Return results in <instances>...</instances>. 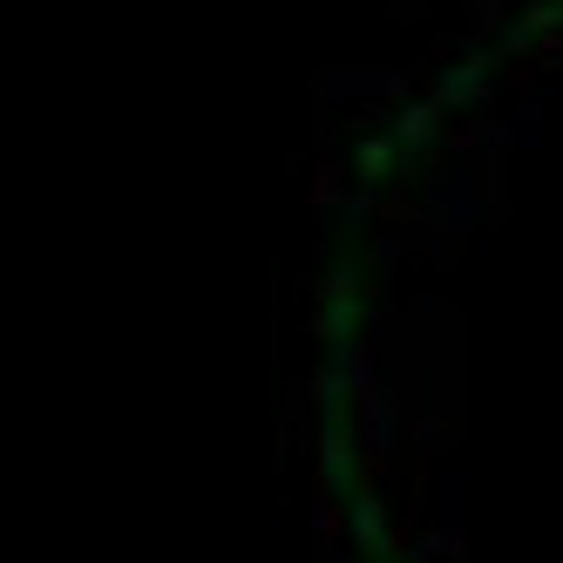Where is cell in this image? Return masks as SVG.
Here are the masks:
<instances>
[{
	"instance_id": "obj_4",
	"label": "cell",
	"mask_w": 563,
	"mask_h": 563,
	"mask_svg": "<svg viewBox=\"0 0 563 563\" xmlns=\"http://www.w3.org/2000/svg\"><path fill=\"white\" fill-rule=\"evenodd\" d=\"M441 115H449V109H441L434 96H408V102L387 115V130H394L400 150H428V143L441 136Z\"/></svg>"
},
{
	"instance_id": "obj_13",
	"label": "cell",
	"mask_w": 563,
	"mask_h": 563,
	"mask_svg": "<svg viewBox=\"0 0 563 563\" xmlns=\"http://www.w3.org/2000/svg\"><path fill=\"white\" fill-rule=\"evenodd\" d=\"M374 563H400V556H374Z\"/></svg>"
},
{
	"instance_id": "obj_5",
	"label": "cell",
	"mask_w": 563,
	"mask_h": 563,
	"mask_svg": "<svg viewBox=\"0 0 563 563\" xmlns=\"http://www.w3.org/2000/svg\"><path fill=\"white\" fill-rule=\"evenodd\" d=\"M428 224H441V231H468L475 224V177L468 170H455L449 184L428 190Z\"/></svg>"
},
{
	"instance_id": "obj_9",
	"label": "cell",
	"mask_w": 563,
	"mask_h": 563,
	"mask_svg": "<svg viewBox=\"0 0 563 563\" xmlns=\"http://www.w3.org/2000/svg\"><path fill=\"white\" fill-rule=\"evenodd\" d=\"M374 218V184H360L353 197H340V224H367Z\"/></svg>"
},
{
	"instance_id": "obj_8",
	"label": "cell",
	"mask_w": 563,
	"mask_h": 563,
	"mask_svg": "<svg viewBox=\"0 0 563 563\" xmlns=\"http://www.w3.org/2000/svg\"><path fill=\"white\" fill-rule=\"evenodd\" d=\"M360 312H367V306H360V299H327V306H319V319H312V333L327 340V346H340V340H353V327H360Z\"/></svg>"
},
{
	"instance_id": "obj_12",
	"label": "cell",
	"mask_w": 563,
	"mask_h": 563,
	"mask_svg": "<svg viewBox=\"0 0 563 563\" xmlns=\"http://www.w3.org/2000/svg\"><path fill=\"white\" fill-rule=\"evenodd\" d=\"M415 441H421V449L434 455V449H441V421H434V415H428V421H415Z\"/></svg>"
},
{
	"instance_id": "obj_14",
	"label": "cell",
	"mask_w": 563,
	"mask_h": 563,
	"mask_svg": "<svg viewBox=\"0 0 563 563\" xmlns=\"http://www.w3.org/2000/svg\"><path fill=\"white\" fill-rule=\"evenodd\" d=\"M333 563H353V556H333Z\"/></svg>"
},
{
	"instance_id": "obj_2",
	"label": "cell",
	"mask_w": 563,
	"mask_h": 563,
	"mask_svg": "<svg viewBox=\"0 0 563 563\" xmlns=\"http://www.w3.org/2000/svg\"><path fill=\"white\" fill-rule=\"evenodd\" d=\"M346 537H353L360 556H394V516H387V496L380 489L346 496Z\"/></svg>"
},
{
	"instance_id": "obj_3",
	"label": "cell",
	"mask_w": 563,
	"mask_h": 563,
	"mask_svg": "<svg viewBox=\"0 0 563 563\" xmlns=\"http://www.w3.org/2000/svg\"><path fill=\"white\" fill-rule=\"evenodd\" d=\"M319 96H387V102H408V75L400 68H333V75H319Z\"/></svg>"
},
{
	"instance_id": "obj_1",
	"label": "cell",
	"mask_w": 563,
	"mask_h": 563,
	"mask_svg": "<svg viewBox=\"0 0 563 563\" xmlns=\"http://www.w3.org/2000/svg\"><path fill=\"white\" fill-rule=\"evenodd\" d=\"M489 68H496V55L489 48H468L462 62H441L434 68V82H428V96L441 102V109H482L496 89H489Z\"/></svg>"
},
{
	"instance_id": "obj_6",
	"label": "cell",
	"mask_w": 563,
	"mask_h": 563,
	"mask_svg": "<svg viewBox=\"0 0 563 563\" xmlns=\"http://www.w3.org/2000/svg\"><path fill=\"white\" fill-rule=\"evenodd\" d=\"M312 400H319V421H353L360 394H353V380H346L340 360H327V367L312 374Z\"/></svg>"
},
{
	"instance_id": "obj_7",
	"label": "cell",
	"mask_w": 563,
	"mask_h": 563,
	"mask_svg": "<svg viewBox=\"0 0 563 563\" xmlns=\"http://www.w3.org/2000/svg\"><path fill=\"white\" fill-rule=\"evenodd\" d=\"M400 156H408V150L394 143V130H367V136L353 143V177H360V184H380V177L400 164Z\"/></svg>"
},
{
	"instance_id": "obj_10",
	"label": "cell",
	"mask_w": 563,
	"mask_h": 563,
	"mask_svg": "<svg viewBox=\"0 0 563 563\" xmlns=\"http://www.w3.org/2000/svg\"><path fill=\"white\" fill-rule=\"evenodd\" d=\"M327 299H360V265H333L327 272Z\"/></svg>"
},
{
	"instance_id": "obj_11",
	"label": "cell",
	"mask_w": 563,
	"mask_h": 563,
	"mask_svg": "<svg viewBox=\"0 0 563 563\" xmlns=\"http://www.w3.org/2000/svg\"><path fill=\"white\" fill-rule=\"evenodd\" d=\"M400 258H408V245H400V238H380V245H374V265H380V272H394Z\"/></svg>"
}]
</instances>
